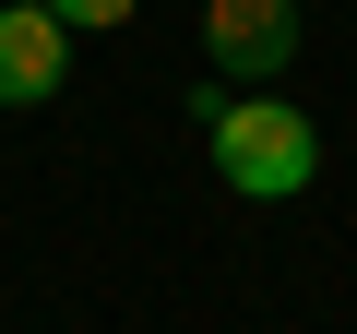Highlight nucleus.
Instances as JSON below:
<instances>
[{
    "label": "nucleus",
    "instance_id": "f03ea898",
    "mask_svg": "<svg viewBox=\"0 0 357 334\" xmlns=\"http://www.w3.org/2000/svg\"><path fill=\"white\" fill-rule=\"evenodd\" d=\"M203 60L238 96H274V72L298 60V0H203Z\"/></svg>",
    "mask_w": 357,
    "mask_h": 334
},
{
    "label": "nucleus",
    "instance_id": "f257e3e1",
    "mask_svg": "<svg viewBox=\"0 0 357 334\" xmlns=\"http://www.w3.org/2000/svg\"><path fill=\"white\" fill-rule=\"evenodd\" d=\"M203 131H215V180H227L238 203H298V191L321 180V131H310V108H286V96H227Z\"/></svg>",
    "mask_w": 357,
    "mask_h": 334
},
{
    "label": "nucleus",
    "instance_id": "20e7f679",
    "mask_svg": "<svg viewBox=\"0 0 357 334\" xmlns=\"http://www.w3.org/2000/svg\"><path fill=\"white\" fill-rule=\"evenodd\" d=\"M36 13L60 24V36H107V24H131L143 0H36Z\"/></svg>",
    "mask_w": 357,
    "mask_h": 334
},
{
    "label": "nucleus",
    "instance_id": "7ed1b4c3",
    "mask_svg": "<svg viewBox=\"0 0 357 334\" xmlns=\"http://www.w3.org/2000/svg\"><path fill=\"white\" fill-rule=\"evenodd\" d=\"M60 84H72V36L36 0H13V13H0V108H48Z\"/></svg>",
    "mask_w": 357,
    "mask_h": 334
}]
</instances>
